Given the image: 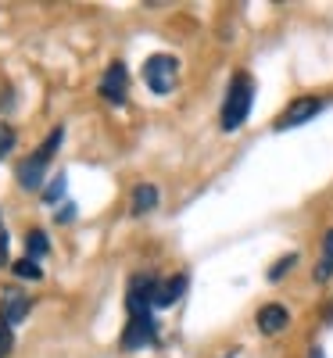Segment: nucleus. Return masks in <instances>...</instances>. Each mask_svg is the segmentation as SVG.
<instances>
[{"label": "nucleus", "instance_id": "nucleus-1", "mask_svg": "<svg viewBox=\"0 0 333 358\" xmlns=\"http://www.w3.org/2000/svg\"><path fill=\"white\" fill-rule=\"evenodd\" d=\"M251 101H255V83L248 72H236L229 90H226V101H222V115H219V122L226 133H236L240 126L248 122V115H251Z\"/></svg>", "mask_w": 333, "mask_h": 358}, {"label": "nucleus", "instance_id": "nucleus-2", "mask_svg": "<svg viewBox=\"0 0 333 358\" xmlns=\"http://www.w3.org/2000/svg\"><path fill=\"white\" fill-rule=\"evenodd\" d=\"M62 140H65V129L57 126L33 155H29L22 165H18V187L22 190H40L43 187V176H47V165H50V158H54V151L62 147Z\"/></svg>", "mask_w": 333, "mask_h": 358}, {"label": "nucleus", "instance_id": "nucleus-3", "mask_svg": "<svg viewBox=\"0 0 333 358\" xmlns=\"http://www.w3.org/2000/svg\"><path fill=\"white\" fill-rule=\"evenodd\" d=\"M143 83H147L150 94H158V97L172 94V86L179 83V62L172 54H150L143 62Z\"/></svg>", "mask_w": 333, "mask_h": 358}, {"label": "nucleus", "instance_id": "nucleus-4", "mask_svg": "<svg viewBox=\"0 0 333 358\" xmlns=\"http://www.w3.org/2000/svg\"><path fill=\"white\" fill-rule=\"evenodd\" d=\"M155 290H158V276H150V273H140V276L129 280V287H126V312H129V319L150 315V308H155Z\"/></svg>", "mask_w": 333, "mask_h": 358}, {"label": "nucleus", "instance_id": "nucleus-5", "mask_svg": "<svg viewBox=\"0 0 333 358\" xmlns=\"http://www.w3.org/2000/svg\"><path fill=\"white\" fill-rule=\"evenodd\" d=\"M323 108H326V101H323V97H316V94L294 97V101H290V104L280 111V118H276V129H280V133H287V129L305 126V122H312V118H316Z\"/></svg>", "mask_w": 333, "mask_h": 358}, {"label": "nucleus", "instance_id": "nucleus-6", "mask_svg": "<svg viewBox=\"0 0 333 358\" xmlns=\"http://www.w3.org/2000/svg\"><path fill=\"white\" fill-rule=\"evenodd\" d=\"M97 94H101L108 104H115V108L126 104V97H129V72H126L122 62L108 65V72H104L101 83H97Z\"/></svg>", "mask_w": 333, "mask_h": 358}, {"label": "nucleus", "instance_id": "nucleus-7", "mask_svg": "<svg viewBox=\"0 0 333 358\" xmlns=\"http://www.w3.org/2000/svg\"><path fill=\"white\" fill-rule=\"evenodd\" d=\"M140 348H158V322L150 315L129 319L122 330V351H140Z\"/></svg>", "mask_w": 333, "mask_h": 358}, {"label": "nucleus", "instance_id": "nucleus-8", "mask_svg": "<svg viewBox=\"0 0 333 358\" xmlns=\"http://www.w3.org/2000/svg\"><path fill=\"white\" fill-rule=\"evenodd\" d=\"M25 315H29V297L22 290H4V294H0V319H4L11 330Z\"/></svg>", "mask_w": 333, "mask_h": 358}, {"label": "nucleus", "instance_id": "nucleus-9", "mask_svg": "<svg viewBox=\"0 0 333 358\" xmlns=\"http://www.w3.org/2000/svg\"><path fill=\"white\" fill-rule=\"evenodd\" d=\"M255 322H258L262 334L272 337V334H280L283 326L290 322V312H287L283 305H265V308H258V319H255Z\"/></svg>", "mask_w": 333, "mask_h": 358}, {"label": "nucleus", "instance_id": "nucleus-10", "mask_svg": "<svg viewBox=\"0 0 333 358\" xmlns=\"http://www.w3.org/2000/svg\"><path fill=\"white\" fill-rule=\"evenodd\" d=\"M187 290V276H172V280H158V290H155V308H172L179 297Z\"/></svg>", "mask_w": 333, "mask_h": 358}, {"label": "nucleus", "instance_id": "nucleus-11", "mask_svg": "<svg viewBox=\"0 0 333 358\" xmlns=\"http://www.w3.org/2000/svg\"><path fill=\"white\" fill-rule=\"evenodd\" d=\"M158 208V187H150V183H140L133 190V201H129V212L133 215H143V212H155Z\"/></svg>", "mask_w": 333, "mask_h": 358}, {"label": "nucleus", "instance_id": "nucleus-12", "mask_svg": "<svg viewBox=\"0 0 333 358\" xmlns=\"http://www.w3.org/2000/svg\"><path fill=\"white\" fill-rule=\"evenodd\" d=\"M316 283H326V280H333V226L326 229V236H323V255H319V265H316Z\"/></svg>", "mask_w": 333, "mask_h": 358}, {"label": "nucleus", "instance_id": "nucleus-13", "mask_svg": "<svg viewBox=\"0 0 333 358\" xmlns=\"http://www.w3.org/2000/svg\"><path fill=\"white\" fill-rule=\"evenodd\" d=\"M47 251H50L47 233H43V229H29V233H25V258H33V262H36V258H43Z\"/></svg>", "mask_w": 333, "mask_h": 358}, {"label": "nucleus", "instance_id": "nucleus-14", "mask_svg": "<svg viewBox=\"0 0 333 358\" xmlns=\"http://www.w3.org/2000/svg\"><path fill=\"white\" fill-rule=\"evenodd\" d=\"M11 268H15V276H18V280H43V268H40L33 258H18Z\"/></svg>", "mask_w": 333, "mask_h": 358}, {"label": "nucleus", "instance_id": "nucleus-15", "mask_svg": "<svg viewBox=\"0 0 333 358\" xmlns=\"http://www.w3.org/2000/svg\"><path fill=\"white\" fill-rule=\"evenodd\" d=\"M290 265H297V255H294V251H290V255H283V258H280L276 265L269 268V280H272V283H280V280H283V276L290 273Z\"/></svg>", "mask_w": 333, "mask_h": 358}, {"label": "nucleus", "instance_id": "nucleus-16", "mask_svg": "<svg viewBox=\"0 0 333 358\" xmlns=\"http://www.w3.org/2000/svg\"><path fill=\"white\" fill-rule=\"evenodd\" d=\"M15 140H18L15 129H11L8 122H0V158H8V155L15 151Z\"/></svg>", "mask_w": 333, "mask_h": 358}, {"label": "nucleus", "instance_id": "nucleus-17", "mask_svg": "<svg viewBox=\"0 0 333 358\" xmlns=\"http://www.w3.org/2000/svg\"><path fill=\"white\" fill-rule=\"evenodd\" d=\"M62 197H65V176H57V179H50V187L43 190V201L47 204H57Z\"/></svg>", "mask_w": 333, "mask_h": 358}, {"label": "nucleus", "instance_id": "nucleus-18", "mask_svg": "<svg viewBox=\"0 0 333 358\" xmlns=\"http://www.w3.org/2000/svg\"><path fill=\"white\" fill-rule=\"evenodd\" d=\"M11 348H15V330H11L4 319H0V358H8Z\"/></svg>", "mask_w": 333, "mask_h": 358}, {"label": "nucleus", "instance_id": "nucleus-19", "mask_svg": "<svg viewBox=\"0 0 333 358\" xmlns=\"http://www.w3.org/2000/svg\"><path fill=\"white\" fill-rule=\"evenodd\" d=\"M8 265V229H4V219H0V268Z\"/></svg>", "mask_w": 333, "mask_h": 358}, {"label": "nucleus", "instance_id": "nucleus-20", "mask_svg": "<svg viewBox=\"0 0 333 358\" xmlns=\"http://www.w3.org/2000/svg\"><path fill=\"white\" fill-rule=\"evenodd\" d=\"M76 219V204L69 201V204H62V212H57V222H72Z\"/></svg>", "mask_w": 333, "mask_h": 358}, {"label": "nucleus", "instance_id": "nucleus-21", "mask_svg": "<svg viewBox=\"0 0 333 358\" xmlns=\"http://www.w3.org/2000/svg\"><path fill=\"white\" fill-rule=\"evenodd\" d=\"M309 358H326V351H323V348H312V351H309Z\"/></svg>", "mask_w": 333, "mask_h": 358}, {"label": "nucleus", "instance_id": "nucleus-22", "mask_svg": "<svg viewBox=\"0 0 333 358\" xmlns=\"http://www.w3.org/2000/svg\"><path fill=\"white\" fill-rule=\"evenodd\" d=\"M226 358H233V351H229V355H226Z\"/></svg>", "mask_w": 333, "mask_h": 358}, {"label": "nucleus", "instance_id": "nucleus-23", "mask_svg": "<svg viewBox=\"0 0 333 358\" xmlns=\"http://www.w3.org/2000/svg\"><path fill=\"white\" fill-rule=\"evenodd\" d=\"M330 319H333V308H330Z\"/></svg>", "mask_w": 333, "mask_h": 358}]
</instances>
